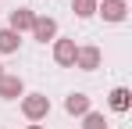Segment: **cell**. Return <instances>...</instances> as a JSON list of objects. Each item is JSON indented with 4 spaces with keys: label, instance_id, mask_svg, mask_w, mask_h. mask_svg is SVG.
Returning a JSON list of instances; mask_svg holds the SVG:
<instances>
[{
    "label": "cell",
    "instance_id": "cell-11",
    "mask_svg": "<svg viewBox=\"0 0 132 129\" xmlns=\"http://www.w3.org/2000/svg\"><path fill=\"white\" fill-rule=\"evenodd\" d=\"M79 15H93V0H79Z\"/></svg>",
    "mask_w": 132,
    "mask_h": 129
},
{
    "label": "cell",
    "instance_id": "cell-7",
    "mask_svg": "<svg viewBox=\"0 0 132 129\" xmlns=\"http://www.w3.org/2000/svg\"><path fill=\"white\" fill-rule=\"evenodd\" d=\"M14 29H18V25H32V15H29V11H14Z\"/></svg>",
    "mask_w": 132,
    "mask_h": 129
},
{
    "label": "cell",
    "instance_id": "cell-6",
    "mask_svg": "<svg viewBox=\"0 0 132 129\" xmlns=\"http://www.w3.org/2000/svg\"><path fill=\"white\" fill-rule=\"evenodd\" d=\"M25 111H29V115H43V111H46V101H29Z\"/></svg>",
    "mask_w": 132,
    "mask_h": 129
},
{
    "label": "cell",
    "instance_id": "cell-4",
    "mask_svg": "<svg viewBox=\"0 0 132 129\" xmlns=\"http://www.w3.org/2000/svg\"><path fill=\"white\" fill-rule=\"evenodd\" d=\"M36 36H39V40L54 36V22H36Z\"/></svg>",
    "mask_w": 132,
    "mask_h": 129
},
{
    "label": "cell",
    "instance_id": "cell-5",
    "mask_svg": "<svg viewBox=\"0 0 132 129\" xmlns=\"http://www.w3.org/2000/svg\"><path fill=\"white\" fill-rule=\"evenodd\" d=\"M18 40H14V32H0V50H14Z\"/></svg>",
    "mask_w": 132,
    "mask_h": 129
},
{
    "label": "cell",
    "instance_id": "cell-9",
    "mask_svg": "<svg viewBox=\"0 0 132 129\" xmlns=\"http://www.w3.org/2000/svg\"><path fill=\"white\" fill-rule=\"evenodd\" d=\"M18 90H22V83H14V79H4V93H7V97H11V93H18Z\"/></svg>",
    "mask_w": 132,
    "mask_h": 129
},
{
    "label": "cell",
    "instance_id": "cell-10",
    "mask_svg": "<svg viewBox=\"0 0 132 129\" xmlns=\"http://www.w3.org/2000/svg\"><path fill=\"white\" fill-rule=\"evenodd\" d=\"M86 129H104V118H100V115H89V118H86Z\"/></svg>",
    "mask_w": 132,
    "mask_h": 129
},
{
    "label": "cell",
    "instance_id": "cell-8",
    "mask_svg": "<svg viewBox=\"0 0 132 129\" xmlns=\"http://www.w3.org/2000/svg\"><path fill=\"white\" fill-rule=\"evenodd\" d=\"M68 111H86V97H71L68 101Z\"/></svg>",
    "mask_w": 132,
    "mask_h": 129
},
{
    "label": "cell",
    "instance_id": "cell-3",
    "mask_svg": "<svg viewBox=\"0 0 132 129\" xmlns=\"http://www.w3.org/2000/svg\"><path fill=\"white\" fill-rule=\"evenodd\" d=\"M71 58H75V47H71V43H61V47H57V61H71Z\"/></svg>",
    "mask_w": 132,
    "mask_h": 129
},
{
    "label": "cell",
    "instance_id": "cell-2",
    "mask_svg": "<svg viewBox=\"0 0 132 129\" xmlns=\"http://www.w3.org/2000/svg\"><path fill=\"white\" fill-rule=\"evenodd\" d=\"M111 104H114V111H125V108H129V90H114Z\"/></svg>",
    "mask_w": 132,
    "mask_h": 129
},
{
    "label": "cell",
    "instance_id": "cell-1",
    "mask_svg": "<svg viewBox=\"0 0 132 129\" xmlns=\"http://www.w3.org/2000/svg\"><path fill=\"white\" fill-rule=\"evenodd\" d=\"M104 15H107V18H121V15H125V4H121V0H107V4H104Z\"/></svg>",
    "mask_w": 132,
    "mask_h": 129
}]
</instances>
